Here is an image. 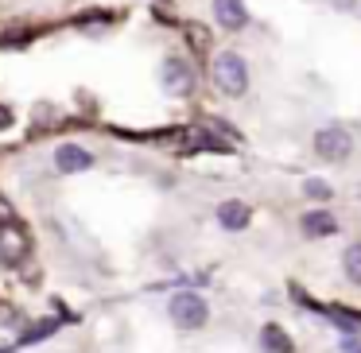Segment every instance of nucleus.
<instances>
[{
    "instance_id": "f8f14e48",
    "label": "nucleus",
    "mask_w": 361,
    "mask_h": 353,
    "mask_svg": "<svg viewBox=\"0 0 361 353\" xmlns=\"http://www.w3.org/2000/svg\"><path fill=\"white\" fill-rule=\"evenodd\" d=\"M330 318H334V322H342V326L361 330V314H350V311H338V306H334V311H330Z\"/></svg>"
},
{
    "instance_id": "f3484780",
    "label": "nucleus",
    "mask_w": 361,
    "mask_h": 353,
    "mask_svg": "<svg viewBox=\"0 0 361 353\" xmlns=\"http://www.w3.org/2000/svg\"><path fill=\"white\" fill-rule=\"evenodd\" d=\"M338 8H353V0H334Z\"/></svg>"
},
{
    "instance_id": "39448f33",
    "label": "nucleus",
    "mask_w": 361,
    "mask_h": 353,
    "mask_svg": "<svg viewBox=\"0 0 361 353\" xmlns=\"http://www.w3.org/2000/svg\"><path fill=\"white\" fill-rule=\"evenodd\" d=\"M55 167L63 175H78V171H90V167H94V156H90L82 144H63V148L55 151Z\"/></svg>"
},
{
    "instance_id": "f03ea898",
    "label": "nucleus",
    "mask_w": 361,
    "mask_h": 353,
    "mask_svg": "<svg viewBox=\"0 0 361 353\" xmlns=\"http://www.w3.org/2000/svg\"><path fill=\"white\" fill-rule=\"evenodd\" d=\"M167 314H171V322L179 330H198L210 318V306H206V299L195 295V291H179V295H171V303H167Z\"/></svg>"
},
{
    "instance_id": "9b49d317",
    "label": "nucleus",
    "mask_w": 361,
    "mask_h": 353,
    "mask_svg": "<svg viewBox=\"0 0 361 353\" xmlns=\"http://www.w3.org/2000/svg\"><path fill=\"white\" fill-rule=\"evenodd\" d=\"M342 268H345V275H350L353 283H361V241L345 249V256H342Z\"/></svg>"
},
{
    "instance_id": "1a4fd4ad",
    "label": "nucleus",
    "mask_w": 361,
    "mask_h": 353,
    "mask_svg": "<svg viewBox=\"0 0 361 353\" xmlns=\"http://www.w3.org/2000/svg\"><path fill=\"white\" fill-rule=\"evenodd\" d=\"M338 229V221L330 218L326 210H311V213H303V233L307 237H330Z\"/></svg>"
},
{
    "instance_id": "4468645a",
    "label": "nucleus",
    "mask_w": 361,
    "mask_h": 353,
    "mask_svg": "<svg viewBox=\"0 0 361 353\" xmlns=\"http://www.w3.org/2000/svg\"><path fill=\"white\" fill-rule=\"evenodd\" d=\"M0 221H16V210H12V202L4 194H0Z\"/></svg>"
},
{
    "instance_id": "20e7f679",
    "label": "nucleus",
    "mask_w": 361,
    "mask_h": 353,
    "mask_svg": "<svg viewBox=\"0 0 361 353\" xmlns=\"http://www.w3.org/2000/svg\"><path fill=\"white\" fill-rule=\"evenodd\" d=\"M27 233L16 225V221H0V260L4 264H20L27 256Z\"/></svg>"
},
{
    "instance_id": "0eeeda50",
    "label": "nucleus",
    "mask_w": 361,
    "mask_h": 353,
    "mask_svg": "<svg viewBox=\"0 0 361 353\" xmlns=\"http://www.w3.org/2000/svg\"><path fill=\"white\" fill-rule=\"evenodd\" d=\"M214 16L226 32H237V27L249 24V12H245V0H214Z\"/></svg>"
},
{
    "instance_id": "6e6552de",
    "label": "nucleus",
    "mask_w": 361,
    "mask_h": 353,
    "mask_svg": "<svg viewBox=\"0 0 361 353\" xmlns=\"http://www.w3.org/2000/svg\"><path fill=\"white\" fill-rule=\"evenodd\" d=\"M249 218H252V210L245 202H237V198H233V202H221L218 206V221L226 229H245V225H249Z\"/></svg>"
},
{
    "instance_id": "7ed1b4c3",
    "label": "nucleus",
    "mask_w": 361,
    "mask_h": 353,
    "mask_svg": "<svg viewBox=\"0 0 361 353\" xmlns=\"http://www.w3.org/2000/svg\"><path fill=\"white\" fill-rule=\"evenodd\" d=\"M314 151L322 159H330V163H338V159H345L353 151V136L342 125H326L322 132H314Z\"/></svg>"
},
{
    "instance_id": "423d86ee",
    "label": "nucleus",
    "mask_w": 361,
    "mask_h": 353,
    "mask_svg": "<svg viewBox=\"0 0 361 353\" xmlns=\"http://www.w3.org/2000/svg\"><path fill=\"white\" fill-rule=\"evenodd\" d=\"M164 86L171 89V94H190V86H195V70H190V63H183V58H167L164 63Z\"/></svg>"
},
{
    "instance_id": "f257e3e1",
    "label": "nucleus",
    "mask_w": 361,
    "mask_h": 353,
    "mask_svg": "<svg viewBox=\"0 0 361 353\" xmlns=\"http://www.w3.org/2000/svg\"><path fill=\"white\" fill-rule=\"evenodd\" d=\"M210 78L221 97H245V89H249V66H245V58L237 51H221L210 63Z\"/></svg>"
},
{
    "instance_id": "ddd939ff",
    "label": "nucleus",
    "mask_w": 361,
    "mask_h": 353,
    "mask_svg": "<svg viewBox=\"0 0 361 353\" xmlns=\"http://www.w3.org/2000/svg\"><path fill=\"white\" fill-rule=\"evenodd\" d=\"M303 190H307L311 198H330V187H326V182H319V179H311Z\"/></svg>"
},
{
    "instance_id": "2eb2a0df",
    "label": "nucleus",
    "mask_w": 361,
    "mask_h": 353,
    "mask_svg": "<svg viewBox=\"0 0 361 353\" xmlns=\"http://www.w3.org/2000/svg\"><path fill=\"white\" fill-rule=\"evenodd\" d=\"M190 43H198V47H206V27H190Z\"/></svg>"
},
{
    "instance_id": "9d476101",
    "label": "nucleus",
    "mask_w": 361,
    "mask_h": 353,
    "mask_svg": "<svg viewBox=\"0 0 361 353\" xmlns=\"http://www.w3.org/2000/svg\"><path fill=\"white\" fill-rule=\"evenodd\" d=\"M260 342H264V349H268V353H291V337L283 334V330L276 326V322H268V326L260 330Z\"/></svg>"
},
{
    "instance_id": "dca6fc26",
    "label": "nucleus",
    "mask_w": 361,
    "mask_h": 353,
    "mask_svg": "<svg viewBox=\"0 0 361 353\" xmlns=\"http://www.w3.org/2000/svg\"><path fill=\"white\" fill-rule=\"evenodd\" d=\"M12 125V109L8 105H0V128H8Z\"/></svg>"
}]
</instances>
